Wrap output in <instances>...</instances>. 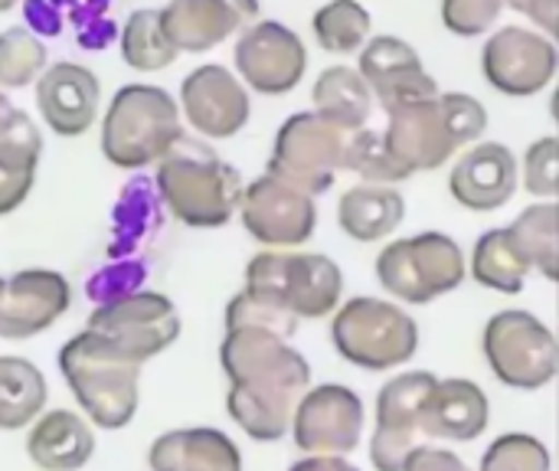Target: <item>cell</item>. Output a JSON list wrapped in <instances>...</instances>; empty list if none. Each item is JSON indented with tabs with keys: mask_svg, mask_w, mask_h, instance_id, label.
<instances>
[{
	"mask_svg": "<svg viewBox=\"0 0 559 471\" xmlns=\"http://www.w3.org/2000/svg\"><path fill=\"white\" fill-rule=\"evenodd\" d=\"M23 3H26V20H29V26H36L39 33L56 36V33L62 30L59 13L49 7V0H23Z\"/></svg>",
	"mask_w": 559,
	"mask_h": 471,
	"instance_id": "obj_44",
	"label": "cell"
},
{
	"mask_svg": "<svg viewBox=\"0 0 559 471\" xmlns=\"http://www.w3.org/2000/svg\"><path fill=\"white\" fill-rule=\"evenodd\" d=\"M288 471H360L357 466L337 459V456H311V459H301L295 462Z\"/></svg>",
	"mask_w": 559,
	"mask_h": 471,
	"instance_id": "obj_45",
	"label": "cell"
},
{
	"mask_svg": "<svg viewBox=\"0 0 559 471\" xmlns=\"http://www.w3.org/2000/svg\"><path fill=\"white\" fill-rule=\"evenodd\" d=\"M219 364L229 377L226 410L233 423L259 443H278L295 420V410L311 384V364L288 338L259 328H226Z\"/></svg>",
	"mask_w": 559,
	"mask_h": 471,
	"instance_id": "obj_1",
	"label": "cell"
},
{
	"mask_svg": "<svg viewBox=\"0 0 559 471\" xmlns=\"http://www.w3.org/2000/svg\"><path fill=\"white\" fill-rule=\"evenodd\" d=\"M59 374L75 397L82 416L98 429L131 426L141 393V364L124 357L95 331H79L59 348Z\"/></svg>",
	"mask_w": 559,
	"mask_h": 471,
	"instance_id": "obj_4",
	"label": "cell"
},
{
	"mask_svg": "<svg viewBox=\"0 0 559 471\" xmlns=\"http://www.w3.org/2000/svg\"><path fill=\"white\" fill-rule=\"evenodd\" d=\"M314 105L334 125L357 131L367 128V118L373 111V95L360 72H354L350 66H331L314 82Z\"/></svg>",
	"mask_w": 559,
	"mask_h": 471,
	"instance_id": "obj_30",
	"label": "cell"
},
{
	"mask_svg": "<svg viewBox=\"0 0 559 471\" xmlns=\"http://www.w3.org/2000/svg\"><path fill=\"white\" fill-rule=\"evenodd\" d=\"M154 184L164 207L193 229L226 226L246 193L242 174L210 144L187 134L157 161Z\"/></svg>",
	"mask_w": 559,
	"mask_h": 471,
	"instance_id": "obj_2",
	"label": "cell"
},
{
	"mask_svg": "<svg viewBox=\"0 0 559 471\" xmlns=\"http://www.w3.org/2000/svg\"><path fill=\"white\" fill-rule=\"evenodd\" d=\"M160 193L157 184L151 177H134L118 207H115V229H111V246L108 256L111 259H128L141 243H147L157 229H160Z\"/></svg>",
	"mask_w": 559,
	"mask_h": 471,
	"instance_id": "obj_29",
	"label": "cell"
},
{
	"mask_svg": "<svg viewBox=\"0 0 559 471\" xmlns=\"http://www.w3.org/2000/svg\"><path fill=\"white\" fill-rule=\"evenodd\" d=\"M308 66V49L295 30L278 20L252 23L236 43L239 75L262 95H282L298 85Z\"/></svg>",
	"mask_w": 559,
	"mask_h": 471,
	"instance_id": "obj_15",
	"label": "cell"
},
{
	"mask_svg": "<svg viewBox=\"0 0 559 471\" xmlns=\"http://www.w3.org/2000/svg\"><path fill=\"white\" fill-rule=\"evenodd\" d=\"M403 471H472L449 449H416Z\"/></svg>",
	"mask_w": 559,
	"mask_h": 471,
	"instance_id": "obj_42",
	"label": "cell"
},
{
	"mask_svg": "<svg viewBox=\"0 0 559 471\" xmlns=\"http://www.w3.org/2000/svg\"><path fill=\"white\" fill-rule=\"evenodd\" d=\"M370 33V13L357 0H331L314 13V36L328 52H350Z\"/></svg>",
	"mask_w": 559,
	"mask_h": 471,
	"instance_id": "obj_35",
	"label": "cell"
},
{
	"mask_svg": "<svg viewBox=\"0 0 559 471\" xmlns=\"http://www.w3.org/2000/svg\"><path fill=\"white\" fill-rule=\"evenodd\" d=\"M26 456L43 471H79L95 456V429L82 413L49 410L26 433Z\"/></svg>",
	"mask_w": 559,
	"mask_h": 471,
	"instance_id": "obj_23",
	"label": "cell"
},
{
	"mask_svg": "<svg viewBox=\"0 0 559 471\" xmlns=\"http://www.w3.org/2000/svg\"><path fill=\"white\" fill-rule=\"evenodd\" d=\"M180 138V108L160 85H121L102 121V154L121 170L157 164Z\"/></svg>",
	"mask_w": 559,
	"mask_h": 471,
	"instance_id": "obj_5",
	"label": "cell"
},
{
	"mask_svg": "<svg viewBox=\"0 0 559 471\" xmlns=\"http://www.w3.org/2000/svg\"><path fill=\"white\" fill-rule=\"evenodd\" d=\"M347 128L334 125L321 111L292 115L275 138V151L269 157V174L288 180L292 187L318 197L328 193L337 170H347Z\"/></svg>",
	"mask_w": 559,
	"mask_h": 471,
	"instance_id": "obj_8",
	"label": "cell"
},
{
	"mask_svg": "<svg viewBox=\"0 0 559 471\" xmlns=\"http://www.w3.org/2000/svg\"><path fill=\"white\" fill-rule=\"evenodd\" d=\"M292 436L298 449L314 456L354 452L364 436V400L341 384L314 387L295 410Z\"/></svg>",
	"mask_w": 559,
	"mask_h": 471,
	"instance_id": "obj_14",
	"label": "cell"
},
{
	"mask_svg": "<svg viewBox=\"0 0 559 471\" xmlns=\"http://www.w3.org/2000/svg\"><path fill=\"white\" fill-rule=\"evenodd\" d=\"M151 471H242L239 446L210 426L170 429L147 449Z\"/></svg>",
	"mask_w": 559,
	"mask_h": 471,
	"instance_id": "obj_24",
	"label": "cell"
},
{
	"mask_svg": "<svg viewBox=\"0 0 559 471\" xmlns=\"http://www.w3.org/2000/svg\"><path fill=\"white\" fill-rule=\"evenodd\" d=\"M341 289V266L324 252H259L246 266V292L295 318L331 315Z\"/></svg>",
	"mask_w": 559,
	"mask_h": 471,
	"instance_id": "obj_6",
	"label": "cell"
},
{
	"mask_svg": "<svg viewBox=\"0 0 559 471\" xmlns=\"http://www.w3.org/2000/svg\"><path fill=\"white\" fill-rule=\"evenodd\" d=\"M557 72V46L524 26H501L485 43V75L508 95H534Z\"/></svg>",
	"mask_w": 559,
	"mask_h": 471,
	"instance_id": "obj_18",
	"label": "cell"
},
{
	"mask_svg": "<svg viewBox=\"0 0 559 471\" xmlns=\"http://www.w3.org/2000/svg\"><path fill=\"white\" fill-rule=\"evenodd\" d=\"M485 357L495 377L514 390H540L559 374V341L531 311H498L485 328Z\"/></svg>",
	"mask_w": 559,
	"mask_h": 471,
	"instance_id": "obj_10",
	"label": "cell"
},
{
	"mask_svg": "<svg viewBox=\"0 0 559 471\" xmlns=\"http://www.w3.org/2000/svg\"><path fill=\"white\" fill-rule=\"evenodd\" d=\"M46 72V46L26 26L0 33V89H23Z\"/></svg>",
	"mask_w": 559,
	"mask_h": 471,
	"instance_id": "obj_34",
	"label": "cell"
},
{
	"mask_svg": "<svg viewBox=\"0 0 559 471\" xmlns=\"http://www.w3.org/2000/svg\"><path fill=\"white\" fill-rule=\"evenodd\" d=\"M49 387L43 370L26 361L3 354L0 357V433H16L33 426L46 413Z\"/></svg>",
	"mask_w": 559,
	"mask_h": 471,
	"instance_id": "obj_28",
	"label": "cell"
},
{
	"mask_svg": "<svg viewBox=\"0 0 559 471\" xmlns=\"http://www.w3.org/2000/svg\"><path fill=\"white\" fill-rule=\"evenodd\" d=\"M524 187L534 197L559 193V138H540L527 148L524 157Z\"/></svg>",
	"mask_w": 559,
	"mask_h": 471,
	"instance_id": "obj_40",
	"label": "cell"
},
{
	"mask_svg": "<svg viewBox=\"0 0 559 471\" xmlns=\"http://www.w3.org/2000/svg\"><path fill=\"white\" fill-rule=\"evenodd\" d=\"M488 413L491 407L478 384L462 380V377L439 380L423 413V436L472 443L488 429Z\"/></svg>",
	"mask_w": 559,
	"mask_h": 471,
	"instance_id": "obj_25",
	"label": "cell"
},
{
	"mask_svg": "<svg viewBox=\"0 0 559 471\" xmlns=\"http://www.w3.org/2000/svg\"><path fill=\"white\" fill-rule=\"evenodd\" d=\"M102 105L98 75L79 62H56L36 82V108L46 128L59 138L85 134Z\"/></svg>",
	"mask_w": 559,
	"mask_h": 471,
	"instance_id": "obj_19",
	"label": "cell"
},
{
	"mask_svg": "<svg viewBox=\"0 0 559 471\" xmlns=\"http://www.w3.org/2000/svg\"><path fill=\"white\" fill-rule=\"evenodd\" d=\"M504 3L508 0H442V16L452 33L478 36L498 20Z\"/></svg>",
	"mask_w": 559,
	"mask_h": 471,
	"instance_id": "obj_41",
	"label": "cell"
},
{
	"mask_svg": "<svg viewBox=\"0 0 559 471\" xmlns=\"http://www.w3.org/2000/svg\"><path fill=\"white\" fill-rule=\"evenodd\" d=\"M43 154V134L26 111H16L0 134V216H10L33 190L36 164Z\"/></svg>",
	"mask_w": 559,
	"mask_h": 471,
	"instance_id": "obj_27",
	"label": "cell"
},
{
	"mask_svg": "<svg viewBox=\"0 0 559 471\" xmlns=\"http://www.w3.org/2000/svg\"><path fill=\"white\" fill-rule=\"evenodd\" d=\"M439 380L429 370H409L393 377L377 400V433L370 439V462L377 471H403L419 449L423 413Z\"/></svg>",
	"mask_w": 559,
	"mask_h": 471,
	"instance_id": "obj_12",
	"label": "cell"
},
{
	"mask_svg": "<svg viewBox=\"0 0 559 471\" xmlns=\"http://www.w3.org/2000/svg\"><path fill=\"white\" fill-rule=\"evenodd\" d=\"M511 243L527 269H540L544 279H559V207H527L511 226Z\"/></svg>",
	"mask_w": 559,
	"mask_h": 471,
	"instance_id": "obj_31",
	"label": "cell"
},
{
	"mask_svg": "<svg viewBox=\"0 0 559 471\" xmlns=\"http://www.w3.org/2000/svg\"><path fill=\"white\" fill-rule=\"evenodd\" d=\"M88 331L102 334L134 364H147L180 338V311L160 292H134L128 298L98 305L88 315Z\"/></svg>",
	"mask_w": 559,
	"mask_h": 471,
	"instance_id": "obj_11",
	"label": "cell"
},
{
	"mask_svg": "<svg viewBox=\"0 0 559 471\" xmlns=\"http://www.w3.org/2000/svg\"><path fill=\"white\" fill-rule=\"evenodd\" d=\"M347 170L360 174L364 180H373V184H396V180H406L409 174L393 161L386 141L380 131H370V128H357L350 134V148H347Z\"/></svg>",
	"mask_w": 559,
	"mask_h": 471,
	"instance_id": "obj_36",
	"label": "cell"
},
{
	"mask_svg": "<svg viewBox=\"0 0 559 471\" xmlns=\"http://www.w3.org/2000/svg\"><path fill=\"white\" fill-rule=\"evenodd\" d=\"M10 7H16V0H0V13H3V10H10Z\"/></svg>",
	"mask_w": 559,
	"mask_h": 471,
	"instance_id": "obj_47",
	"label": "cell"
},
{
	"mask_svg": "<svg viewBox=\"0 0 559 471\" xmlns=\"http://www.w3.org/2000/svg\"><path fill=\"white\" fill-rule=\"evenodd\" d=\"M481 471H550V449L537 436L508 433L488 446Z\"/></svg>",
	"mask_w": 559,
	"mask_h": 471,
	"instance_id": "obj_37",
	"label": "cell"
},
{
	"mask_svg": "<svg viewBox=\"0 0 559 471\" xmlns=\"http://www.w3.org/2000/svg\"><path fill=\"white\" fill-rule=\"evenodd\" d=\"M255 13L259 0H170L160 23L177 52H206L252 23Z\"/></svg>",
	"mask_w": 559,
	"mask_h": 471,
	"instance_id": "obj_21",
	"label": "cell"
},
{
	"mask_svg": "<svg viewBox=\"0 0 559 471\" xmlns=\"http://www.w3.org/2000/svg\"><path fill=\"white\" fill-rule=\"evenodd\" d=\"M16 111H20V108H13V102H10V98H7V95L0 92V134H3L7 128H10V121L16 118Z\"/></svg>",
	"mask_w": 559,
	"mask_h": 471,
	"instance_id": "obj_46",
	"label": "cell"
},
{
	"mask_svg": "<svg viewBox=\"0 0 559 471\" xmlns=\"http://www.w3.org/2000/svg\"><path fill=\"white\" fill-rule=\"evenodd\" d=\"M239 213L249 236L265 246H301L318 223L314 197L269 170L246 187Z\"/></svg>",
	"mask_w": 559,
	"mask_h": 471,
	"instance_id": "obj_13",
	"label": "cell"
},
{
	"mask_svg": "<svg viewBox=\"0 0 559 471\" xmlns=\"http://www.w3.org/2000/svg\"><path fill=\"white\" fill-rule=\"evenodd\" d=\"M72 305V285L52 269H23L7 279L0 295V338L29 341L49 331Z\"/></svg>",
	"mask_w": 559,
	"mask_h": 471,
	"instance_id": "obj_16",
	"label": "cell"
},
{
	"mask_svg": "<svg viewBox=\"0 0 559 471\" xmlns=\"http://www.w3.org/2000/svg\"><path fill=\"white\" fill-rule=\"evenodd\" d=\"M144 279H147L144 262H138V259H115L111 266H105V269L88 282L85 292H88V298H92L95 308H98V305H108V302H118V298H128V295L141 292Z\"/></svg>",
	"mask_w": 559,
	"mask_h": 471,
	"instance_id": "obj_39",
	"label": "cell"
},
{
	"mask_svg": "<svg viewBox=\"0 0 559 471\" xmlns=\"http://www.w3.org/2000/svg\"><path fill=\"white\" fill-rule=\"evenodd\" d=\"M236 325H259V328H269V331H275V334H282L288 341L298 331V318L295 315H288V311H282V308L249 295L246 289L226 305V328H236Z\"/></svg>",
	"mask_w": 559,
	"mask_h": 471,
	"instance_id": "obj_38",
	"label": "cell"
},
{
	"mask_svg": "<svg viewBox=\"0 0 559 471\" xmlns=\"http://www.w3.org/2000/svg\"><path fill=\"white\" fill-rule=\"evenodd\" d=\"M3 285H7V279H0V295H3Z\"/></svg>",
	"mask_w": 559,
	"mask_h": 471,
	"instance_id": "obj_48",
	"label": "cell"
},
{
	"mask_svg": "<svg viewBox=\"0 0 559 471\" xmlns=\"http://www.w3.org/2000/svg\"><path fill=\"white\" fill-rule=\"evenodd\" d=\"M360 75L377 92V98L386 111L439 95L436 79L426 72L419 52L400 36L370 39L360 52Z\"/></svg>",
	"mask_w": 559,
	"mask_h": 471,
	"instance_id": "obj_20",
	"label": "cell"
},
{
	"mask_svg": "<svg viewBox=\"0 0 559 471\" xmlns=\"http://www.w3.org/2000/svg\"><path fill=\"white\" fill-rule=\"evenodd\" d=\"M180 105L203 138H233L246 128L252 102L246 85L216 62L197 66L180 85Z\"/></svg>",
	"mask_w": 559,
	"mask_h": 471,
	"instance_id": "obj_17",
	"label": "cell"
},
{
	"mask_svg": "<svg viewBox=\"0 0 559 471\" xmlns=\"http://www.w3.org/2000/svg\"><path fill=\"white\" fill-rule=\"evenodd\" d=\"M527 262L518 256L508 226H495L488 229L478 243H475V256H472V275L495 292L504 295H518L524 289L527 279Z\"/></svg>",
	"mask_w": 559,
	"mask_h": 471,
	"instance_id": "obj_32",
	"label": "cell"
},
{
	"mask_svg": "<svg viewBox=\"0 0 559 471\" xmlns=\"http://www.w3.org/2000/svg\"><path fill=\"white\" fill-rule=\"evenodd\" d=\"M386 115L390 125L383 131V141L406 174L442 167L462 144L475 141L488 125L485 105L465 92H442L423 102L390 108Z\"/></svg>",
	"mask_w": 559,
	"mask_h": 471,
	"instance_id": "obj_3",
	"label": "cell"
},
{
	"mask_svg": "<svg viewBox=\"0 0 559 471\" xmlns=\"http://www.w3.org/2000/svg\"><path fill=\"white\" fill-rule=\"evenodd\" d=\"M121 59L138 72H160L177 59V46L164 33L160 10H134L121 30Z\"/></svg>",
	"mask_w": 559,
	"mask_h": 471,
	"instance_id": "obj_33",
	"label": "cell"
},
{
	"mask_svg": "<svg viewBox=\"0 0 559 471\" xmlns=\"http://www.w3.org/2000/svg\"><path fill=\"white\" fill-rule=\"evenodd\" d=\"M377 279L390 295L409 305H429L462 285L465 259L452 236L416 233L409 239L390 243L380 252Z\"/></svg>",
	"mask_w": 559,
	"mask_h": 471,
	"instance_id": "obj_9",
	"label": "cell"
},
{
	"mask_svg": "<svg viewBox=\"0 0 559 471\" xmlns=\"http://www.w3.org/2000/svg\"><path fill=\"white\" fill-rule=\"evenodd\" d=\"M337 354L360 370H390L413 361L419 348L416 321L383 298H350L331 328Z\"/></svg>",
	"mask_w": 559,
	"mask_h": 471,
	"instance_id": "obj_7",
	"label": "cell"
},
{
	"mask_svg": "<svg viewBox=\"0 0 559 471\" xmlns=\"http://www.w3.org/2000/svg\"><path fill=\"white\" fill-rule=\"evenodd\" d=\"M341 229L357 243L390 236L406 220V200L390 184H357L337 203Z\"/></svg>",
	"mask_w": 559,
	"mask_h": 471,
	"instance_id": "obj_26",
	"label": "cell"
},
{
	"mask_svg": "<svg viewBox=\"0 0 559 471\" xmlns=\"http://www.w3.org/2000/svg\"><path fill=\"white\" fill-rule=\"evenodd\" d=\"M514 10L527 13L531 20H537L544 30L559 33V0H508Z\"/></svg>",
	"mask_w": 559,
	"mask_h": 471,
	"instance_id": "obj_43",
	"label": "cell"
},
{
	"mask_svg": "<svg viewBox=\"0 0 559 471\" xmlns=\"http://www.w3.org/2000/svg\"><path fill=\"white\" fill-rule=\"evenodd\" d=\"M449 187L465 210H501L518 190V161L508 144L485 141L455 161Z\"/></svg>",
	"mask_w": 559,
	"mask_h": 471,
	"instance_id": "obj_22",
	"label": "cell"
}]
</instances>
